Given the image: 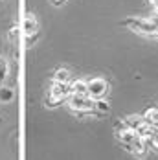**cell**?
Returning a JSON list of instances; mask_svg holds the SVG:
<instances>
[{"label": "cell", "mask_w": 158, "mask_h": 160, "mask_svg": "<svg viewBox=\"0 0 158 160\" xmlns=\"http://www.w3.org/2000/svg\"><path fill=\"white\" fill-rule=\"evenodd\" d=\"M125 127H127L125 120H116V122H114V129H116V131H123Z\"/></svg>", "instance_id": "16"}, {"label": "cell", "mask_w": 158, "mask_h": 160, "mask_svg": "<svg viewBox=\"0 0 158 160\" xmlns=\"http://www.w3.org/2000/svg\"><path fill=\"white\" fill-rule=\"evenodd\" d=\"M37 37H39V32L32 33V35H26V46H28V48H32V44L37 41Z\"/></svg>", "instance_id": "15"}, {"label": "cell", "mask_w": 158, "mask_h": 160, "mask_svg": "<svg viewBox=\"0 0 158 160\" xmlns=\"http://www.w3.org/2000/svg\"><path fill=\"white\" fill-rule=\"evenodd\" d=\"M61 103V99H57V98H53V96H48V99H46V105L50 107V109H55L57 105Z\"/></svg>", "instance_id": "14"}, {"label": "cell", "mask_w": 158, "mask_h": 160, "mask_svg": "<svg viewBox=\"0 0 158 160\" xmlns=\"http://www.w3.org/2000/svg\"><path fill=\"white\" fill-rule=\"evenodd\" d=\"M149 2H151V4H155V2H156V0H149Z\"/></svg>", "instance_id": "20"}, {"label": "cell", "mask_w": 158, "mask_h": 160, "mask_svg": "<svg viewBox=\"0 0 158 160\" xmlns=\"http://www.w3.org/2000/svg\"><path fill=\"white\" fill-rule=\"evenodd\" d=\"M109 83L103 78H94V79L86 81V96L92 99H101L109 94Z\"/></svg>", "instance_id": "3"}, {"label": "cell", "mask_w": 158, "mask_h": 160, "mask_svg": "<svg viewBox=\"0 0 158 160\" xmlns=\"http://www.w3.org/2000/svg\"><path fill=\"white\" fill-rule=\"evenodd\" d=\"M6 78H7V63L2 59L0 61V85H2V81L6 79Z\"/></svg>", "instance_id": "13"}, {"label": "cell", "mask_w": 158, "mask_h": 160, "mask_svg": "<svg viewBox=\"0 0 158 160\" xmlns=\"http://www.w3.org/2000/svg\"><path fill=\"white\" fill-rule=\"evenodd\" d=\"M153 6H155V9H156V13H158V0L155 2V4H153Z\"/></svg>", "instance_id": "19"}, {"label": "cell", "mask_w": 158, "mask_h": 160, "mask_svg": "<svg viewBox=\"0 0 158 160\" xmlns=\"http://www.w3.org/2000/svg\"><path fill=\"white\" fill-rule=\"evenodd\" d=\"M145 144H147V142L143 140L142 136H136V138L132 140L131 147H129V151H132L134 155H140V157H143V155H145V149H147V147H145Z\"/></svg>", "instance_id": "8"}, {"label": "cell", "mask_w": 158, "mask_h": 160, "mask_svg": "<svg viewBox=\"0 0 158 160\" xmlns=\"http://www.w3.org/2000/svg\"><path fill=\"white\" fill-rule=\"evenodd\" d=\"M155 35H156V37H158V30H156V33H155Z\"/></svg>", "instance_id": "21"}, {"label": "cell", "mask_w": 158, "mask_h": 160, "mask_svg": "<svg viewBox=\"0 0 158 160\" xmlns=\"http://www.w3.org/2000/svg\"><path fill=\"white\" fill-rule=\"evenodd\" d=\"M37 30H39V22H37L35 15L33 13H26V17H24V33L26 35H32Z\"/></svg>", "instance_id": "7"}, {"label": "cell", "mask_w": 158, "mask_h": 160, "mask_svg": "<svg viewBox=\"0 0 158 160\" xmlns=\"http://www.w3.org/2000/svg\"><path fill=\"white\" fill-rule=\"evenodd\" d=\"M15 37H17V30L13 28V30L9 32V39H11V41H15Z\"/></svg>", "instance_id": "17"}, {"label": "cell", "mask_w": 158, "mask_h": 160, "mask_svg": "<svg viewBox=\"0 0 158 160\" xmlns=\"http://www.w3.org/2000/svg\"><path fill=\"white\" fill-rule=\"evenodd\" d=\"M109 112H111V105H109V101H105V98L94 99V107H92V111H90V116L101 118V116H105V114H109Z\"/></svg>", "instance_id": "5"}, {"label": "cell", "mask_w": 158, "mask_h": 160, "mask_svg": "<svg viewBox=\"0 0 158 160\" xmlns=\"http://www.w3.org/2000/svg\"><path fill=\"white\" fill-rule=\"evenodd\" d=\"M70 79V72L66 70V68H59V70H55V74H53V81H64V83H68Z\"/></svg>", "instance_id": "11"}, {"label": "cell", "mask_w": 158, "mask_h": 160, "mask_svg": "<svg viewBox=\"0 0 158 160\" xmlns=\"http://www.w3.org/2000/svg\"><path fill=\"white\" fill-rule=\"evenodd\" d=\"M123 24L129 26L132 32L143 33V35H155L158 30L156 18H143V17H129L123 20Z\"/></svg>", "instance_id": "1"}, {"label": "cell", "mask_w": 158, "mask_h": 160, "mask_svg": "<svg viewBox=\"0 0 158 160\" xmlns=\"http://www.w3.org/2000/svg\"><path fill=\"white\" fill-rule=\"evenodd\" d=\"M136 136H138V132H136L134 129H131V127H125L123 131H116V138H118L123 145H131Z\"/></svg>", "instance_id": "6"}, {"label": "cell", "mask_w": 158, "mask_h": 160, "mask_svg": "<svg viewBox=\"0 0 158 160\" xmlns=\"http://www.w3.org/2000/svg\"><path fill=\"white\" fill-rule=\"evenodd\" d=\"M143 120L149 127H158V109H147L143 114Z\"/></svg>", "instance_id": "9"}, {"label": "cell", "mask_w": 158, "mask_h": 160, "mask_svg": "<svg viewBox=\"0 0 158 160\" xmlns=\"http://www.w3.org/2000/svg\"><path fill=\"white\" fill-rule=\"evenodd\" d=\"M64 2H66V0H52V4H53V6H63Z\"/></svg>", "instance_id": "18"}, {"label": "cell", "mask_w": 158, "mask_h": 160, "mask_svg": "<svg viewBox=\"0 0 158 160\" xmlns=\"http://www.w3.org/2000/svg\"><path fill=\"white\" fill-rule=\"evenodd\" d=\"M68 94H70V85L68 83H64V81H53L52 90H50V96H53V98H57V99L63 101L64 98H68Z\"/></svg>", "instance_id": "4"}, {"label": "cell", "mask_w": 158, "mask_h": 160, "mask_svg": "<svg viewBox=\"0 0 158 160\" xmlns=\"http://www.w3.org/2000/svg\"><path fill=\"white\" fill-rule=\"evenodd\" d=\"M70 92H77V94H86V81L77 79L70 85Z\"/></svg>", "instance_id": "10"}, {"label": "cell", "mask_w": 158, "mask_h": 160, "mask_svg": "<svg viewBox=\"0 0 158 160\" xmlns=\"http://www.w3.org/2000/svg\"><path fill=\"white\" fill-rule=\"evenodd\" d=\"M68 107L72 112H88L94 107V99L88 98L86 94H77V92H70L68 94Z\"/></svg>", "instance_id": "2"}, {"label": "cell", "mask_w": 158, "mask_h": 160, "mask_svg": "<svg viewBox=\"0 0 158 160\" xmlns=\"http://www.w3.org/2000/svg\"><path fill=\"white\" fill-rule=\"evenodd\" d=\"M11 99H13V90L7 88V87H0V101L7 103V101H11Z\"/></svg>", "instance_id": "12"}]
</instances>
